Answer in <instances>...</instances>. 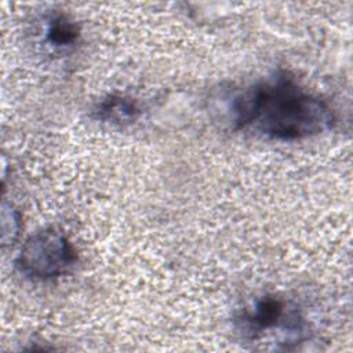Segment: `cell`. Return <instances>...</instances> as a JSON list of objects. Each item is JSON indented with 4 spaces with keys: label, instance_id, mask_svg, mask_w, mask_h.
I'll return each mask as SVG.
<instances>
[{
    "label": "cell",
    "instance_id": "5b68a950",
    "mask_svg": "<svg viewBox=\"0 0 353 353\" xmlns=\"http://www.w3.org/2000/svg\"><path fill=\"white\" fill-rule=\"evenodd\" d=\"M46 37L47 41L54 47L70 46L79 37L77 23L63 14L52 15L47 22Z\"/></svg>",
    "mask_w": 353,
    "mask_h": 353
},
{
    "label": "cell",
    "instance_id": "277c9868",
    "mask_svg": "<svg viewBox=\"0 0 353 353\" xmlns=\"http://www.w3.org/2000/svg\"><path fill=\"white\" fill-rule=\"evenodd\" d=\"M139 106L128 97L120 94H109L103 97L92 109V116L102 121L113 125H128L139 117Z\"/></svg>",
    "mask_w": 353,
    "mask_h": 353
},
{
    "label": "cell",
    "instance_id": "7a4b0ae2",
    "mask_svg": "<svg viewBox=\"0 0 353 353\" xmlns=\"http://www.w3.org/2000/svg\"><path fill=\"white\" fill-rule=\"evenodd\" d=\"M237 331L250 342L276 335V342L288 349L305 338L306 321L299 309L277 295H263L245 306L236 317Z\"/></svg>",
    "mask_w": 353,
    "mask_h": 353
},
{
    "label": "cell",
    "instance_id": "3957f363",
    "mask_svg": "<svg viewBox=\"0 0 353 353\" xmlns=\"http://www.w3.org/2000/svg\"><path fill=\"white\" fill-rule=\"evenodd\" d=\"M76 262V248L65 232L47 226L25 240L15 266L28 279L48 281L66 274Z\"/></svg>",
    "mask_w": 353,
    "mask_h": 353
},
{
    "label": "cell",
    "instance_id": "6da1fadb",
    "mask_svg": "<svg viewBox=\"0 0 353 353\" xmlns=\"http://www.w3.org/2000/svg\"><path fill=\"white\" fill-rule=\"evenodd\" d=\"M232 121L236 130L254 131L276 141L316 137L332 128L335 114L320 97L302 88L281 72L234 97Z\"/></svg>",
    "mask_w": 353,
    "mask_h": 353
}]
</instances>
